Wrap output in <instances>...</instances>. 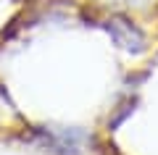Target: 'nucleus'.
<instances>
[{
    "label": "nucleus",
    "mask_w": 158,
    "mask_h": 155,
    "mask_svg": "<svg viewBox=\"0 0 158 155\" xmlns=\"http://www.w3.org/2000/svg\"><path fill=\"white\" fill-rule=\"evenodd\" d=\"M37 134L42 137V147H48L56 155L82 153V142L87 139V134L79 129H40Z\"/></svg>",
    "instance_id": "nucleus-2"
},
{
    "label": "nucleus",
    "mask_w": 158,
    "mask_h": 155,
    "mask_svg": "<svg viewBox=\"0 0 158 155\" xmlns=\"http://www.w3.org/2000/svg\"><path fill=\"white\" fill-rule=\"evenodd\" d=\"M103 27H106L108 37L113 39V45H118V47L124 50V53H129V55H140V53L148 50L145 32H142L132 18H127V16H111V18H106Z\"/></svg>",
    "instance_id": "nucleus-1"
}]
</instances>
